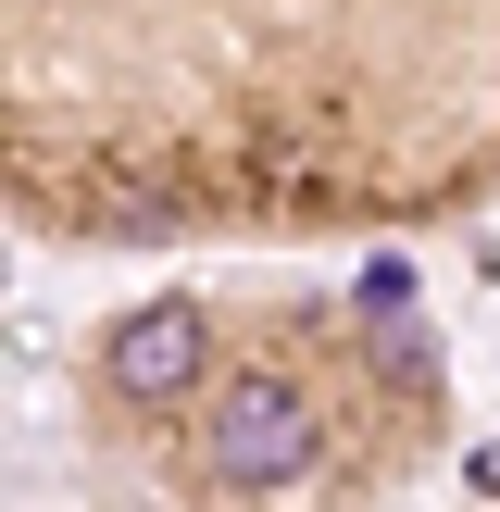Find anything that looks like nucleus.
Masks as SVG:
<instances>
[{
  "instance_id": "1",
  "label": "nucleus",
  "mask_w": 500,
  "mask_h": 512,
  "mask_svg": "<svg viewBox=\"0 0 500 512\" xmlns=\"http://www.w3.org/2000/svg\"><path fill=\"white\" fill-rule=\"evenodd\" d=\"M200 463H213V488H300V475L325 463V413L300 375H238V388L200 413Z\"/></svg>"
},
{
  "instance_id": "2",
  "label": "nucleus",
  "mask_w": 500,
  "mask_h": 512,
  "mask_svg": "<svg viewBox=\"0 0 500 512\" xmlns=\"http://www.w3.org/2000/svg\"><path fill=\"white\" fill-rule=\"evenodd\" d=\"M113 388L125 400H200V375H213V325H200V300H150V313L113 325Z\"/></svg>"
},
{
  "instance_id": "3",
  "label": "nucleus",
  "mask_w": 500,
  "mask_h": 512,
  "mask_svg": "<svg viewBox=\"0 0 500 512\" xmlns=\"http://www.w3.org/2000/svg\"><path fill=\"white\" fill-rule=\"evenodd\" d=\"M463 475H475V488H500V438H488V450H475V463H463Z\"/></svg>"
}]
</instances>
